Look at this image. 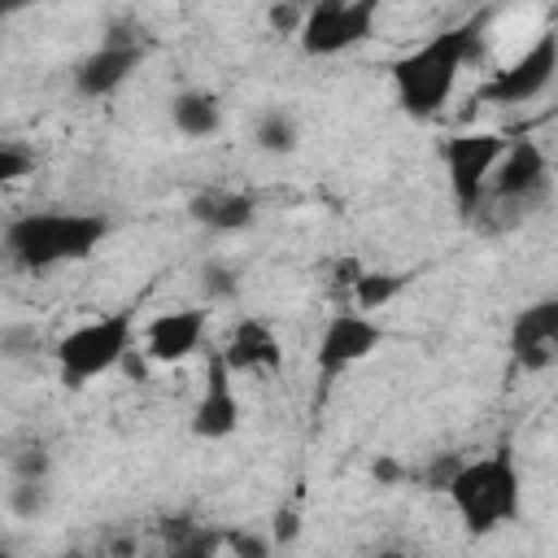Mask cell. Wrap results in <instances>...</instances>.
I'll return each mask as SVG.
<instances>
[{
	"label": "cell",
	"instance_id": "d6986e66",
	"mask_svg": "<svg viewBox=\"0 0 558 558\" xmlns=\"http://www.w3.org/2000/svg\"><path fill=\"white\" fill-rule=\"evenodd\" d=\"M253 140H257V148H262V153L283 157V153H292V148H296V140H301V135H296V122H292L288 113L270 109V113H262V118H257Z\"/></svg>",
	"mask_w": 558,
	"mask_h": 558
},
{
	"label": "cell",
	"instance_id": "52a82bcc",
	"mask_svg": "<svg viewBox=\"0 0 558 558\" xmlns=\"http://www.w3.org/2000/svg\"><path fill=\"white\" fill-rule=\"evenodd\" d=\"M554 70H558V35L541 31L532 39V48H523L506 70H497L480 87V100H488V105H527V100L549 92Z\"/></svg>",
	"mask_w": 558,
	"mask_h": 558
},
{
	"label": "cell",
	"instance_id": "83f0119b",
	"mask_svg": "<svg viewBox=\"0 0 558 558\" xmlns=\"http://www.w3.org/2000/svg\"><path fill=\"white\" fill-rule=\"evenodd\" d=\"M296 532H301L296 510H275V519H270V545H292Z\"/></svg>",
	"mask_w": 558,
	"mask_h": 558
},
{
	"label": "cell",
	"instance_id": "5bb4252c",
	"mask_svg": "<svg viewBox=\"0 0 558 558\" xmlns=\"http://www.w3.org/2000/svg\"><path fill=\"white\" fill-rule=\"evenodd\" d=\"M218 357L231 366V375H253V371H279L283 349H279V336H275V327L266 318L244 314L231 327V336L218 349Z\"/></svg>",
	"mask_w": 558,
	"mask_h": 558
},
{
	"label": "cell",
	"instance_id": "ac0fdd59",
	"mask_svg": "<svg viewBox=\"0 0 558 558\" xmlns=\"http://www.w3.org/2000/svg\"><path fill=\"white\" fill-rule=\"evenodd\" d=\"M161 536H166V549L174 558H205V554L222 549V536L209 532V527H201V523H192V519H166L161 523Z\"/></svg>",
	"mask_w": 558,
	"mask_h": 558
},
{
	"label": "cell",
	"instance_id": "cb8c5ba5",
	"mask_svg": "<svg viewBox=\"0 0 558 558\" xmlns=\"http://www.w3.org/2000/svg\"><path fill=\"white\" fill-rule=\"evenodd\" d=\"M35 170V157L22 148V144H0V192L17 179H26Z\"/></svg>",
	"mask_w": 558,
	"mask_h": 558
},
{
	"label": "cell",
	"instance_id": "d4e9b609",
	"mask_svg": "<svg viewBox=\"0 0 558 558\" xmlns=\"http://www.w3.org/2000/svg\"><path fill=\"white\" fill-rule=\"evenodd\" d=\"M301 4L296 0H279V4H270V13H266V22H270V31H279V35H296V26H301Z\"/></svg>",
	"mask_w": 558,
	"mask_h": 558
},
{
	"label": "cell",
	"instance_id": "7402d4cb",
	"mask_svg": "<svg viewBox=\"0 0 558 558\" xmlns=\"http://www.w3.org/2000/svg\"><path fill=\"white\" fill-rule=\"evenodd\" d=\"M201 296H205L209 305L235 301V296H240V270L227 266V262H205V266H201Z\"/></svg>",
	"mask_w": 558,
	"mask_h": 558
},
{
	"label": "cell",
	"instance_id": "603a6c76",
	"mask_svg": "<svg viewBox=\"0 0 558 558\" xmlns=\"http://www.w3.org/2000/svg\"><path fill=\"white\" fill-rule=\"evenodd\" d=\"M13 480H48V471H52V453H48V445H39V440H31V445H22L17 453H13Z\"/></svg>",
	"mask_w": 558,
	"mask_h": 558
},
{
	"label": "cell",
	"instance_id": "8992f818",
	"mask_svg": "<svg viewBox=\"0 0 558 558\" xmlns=\"http://www.w3.org/2000/svg\"><path fill=\"white\" fill-rule=\"evenodd\" d=\"M501 148H506V135L497 131H462L445 140V174H449V192L462 214L480 209V201L488 196V174Z\"/></svg>",
	"mask_w": 558,
	"mask_h": 558
},
{
	"label": "cell",
	"instance_id": "30bf717a",
	"mask_svg": "<svg viewBox=\"0 0 558 558\" xmlns=\"http://www.w3.org/2000/svg\"><path fill=\"white\" fill-rule=\"evenodd\" d=\"M510 362L527 375H541L558 357V296H541L510 318Z\"/></svg>",
	"mask_w": 558,
	"mask_h": 558
},
{
	"label": "cell",
	"instance_id": "7c38bea8",
	"mask_svg": "<svg viewBox=\"0 0 558 558\" xmlns=\"http://www.w3.org/2000/svg\"><path fill=\"white\" fill-rule=\"evenodd\" d=\"M231 366L214 353L209 366H205V388H201V401L192 410V432L201 440H227L235 427H240V397H235V384H231Z\"/></svg>",
	"mask_w": 558,
	"mask_h": 558
},
{
	"label": "cell",
	"instance_id": "277c9868",
	"mask_svg": "<svg viewBox=\"0 0 558 558\" xmlns=\"http://www.w3.org/2000/svg\"><path fill=\"white\" fill-rule=\"evenodd\" d=\"M135 349V318L126 310L87 318L78 327H70L52 357H57V375L65 388H87L92 379H100L105 371L122 366V357Z\"/></svg>",
	"mask_w": 558,
	"mask_h": 558
},
{
	"label": "cell",
	"instance_id": "484cf974",
	"mask_svg": "<svg viewBox=\"0 0 558 558\" xmlns=\"http://www.w3.org/2000/svg\"><path fill=\"white\" fill-rule=\"evenodd\" d=\"M458 462H462L458 453H440V458H432L427 471H423V484H427L432 493H445V484H449V475L458 471Z\"/></svg>",
	"mask_w": 558,
	"mask_h": 558
},
{
	"label": "cell",
	"instance_id": "3957f363",
	"mask_svg": "<svg viewBox=\"0 0 558 558\" xmlns=\"http://www.w3.org/2000/svg\"><path fill=\"white\" fill-rule=\"evenodd\" d=\"M109 235V218L87 214V209H44V214H22L4 231V253L22 270H52L65 262L92 257Z\"/></svg>",
	"mask_w": 558,
	"mask_h": 558
},
{
	"label": "cell",
	"instance_id": "f1b7e54d",
	"mask_svg": "<svg viewBox=\"0 0 558 558\" xmlns=\"http://www.w3.org/2000/svg\"><path fill=\"white\" fill-rule=\"evenodd\" d=\"M401 475H405V466H401L397 458H388V453L371 462V480H375V484H384V488H392V484H401Z\"/></svg>",
	"mask_w": 558,
	"mask_h": 558
},
{
	"label": "cell",
	"instance_id": "9a60e30c",
	"mask_svg": "<svg viewBox=\"0 0 558 558\" xmlns=\"http://www.w3.org/2000/svg\"><path fill=\"white\" fill-rule=\"evenodd\" d=\"M192 222H201L209 235H235L248 231L257 222V201L248 192H231V187H205L187 201Z\"/></svg>",
	"mask_w": 558,
	"mask_h": 558
},
{
	"label": "cell",
	"instance_id": "e0dca14e",
	"mask_svg": "<svg viewBox=\"0 0 558 558\" xmlns=\"http://www.w3.org/2000/svg\"><path fill=\"white\" fill-rule=\"evenodd\" d=\"M410 279L414 275H405V270H353V305L375 314V310L392 305L410 288Z\"/></svg>",
	"mask_w": 558,
	"mask_h": 558
},
{
	"label": "cell",
	"instance_id": "44dd1931",
	"mask_svg": "<svg viewBox=\"0 0 558 558\" xmlns=\"http://www.w3.org/2000/svg\"><path fill=\"white\" fill-rule=\"evenodd\" d=\"M35 353H44V331L35 323H4L0 327V357L31 362Z\"/></svg>",
	"mask_w": 558,
	"mask_h": 558
},
{
	"label": "cell",
	"instance_id": "5b68a950",
	"mask_svg": "<svg viewBox=\"0 0 558 558\" xmlns=\"http://www.w3.org/2000/svg\"><path fill=\"white\" fill-rule=\"evenodd\" d=\"M384 0H314L301 13L296 39L305 57H340L375 35Z\"/></svg>",
	"mask_w": 558,
	"mask_h": 558
},
{
	"label": "cell",
	"instance_id": "ffe728a7",
	"mask_svg": "<svg viewBox=\"0 0 558 558\" xmlns=\"http://www.w3.org/2000/svg\"><path fill=\"white\" fill-rule=\"evenodd\" d=\"M48 501H52L48 480H13V488H9V510H13L22 523L44 519V514H48Z\"/></svg>",
	"mask_w": 558,
	"mask_h": 558
},
{
	"label": "cell",
	"instance_id": "9c48e42d",
	"mask_svg": "<svg viewBox=\"0 0 558 558\" xmlns=\"http://www.w3.org/2000/svg\"><path fill=\"white\" fill-rule=\"evenodd\" d=\"M488 192L493 201H510V205H532L536 196L549 192V157L536 140H506L493 174H488Z\"/></svg>",
	"mask_w": 558,
	"mask_h": 558
},
{
	"label": "cell",
	"instance_id": "2e32d148",
	"mask_svg": "<svg viewBox=\"0 0 558 558\" xmlns=\"http://www.w3.org/2000/svg\"><path fill=\"white\" fill-rule=\"evenodd\" d=\"M170 122L187 140H209L222 126V100L209 87H183L170 96Z\"/></svg>",
	"mask_w": 558,
	"mask_h": 558
},
{
	"label": "cell",
	"instance_id": "ba28073f",
	"mask_svg": "<svg viewBox=\"0 0 558 558\" xmlns=\"http://www.w3.org/2000/svg\"><path fill=\"white\" fill-rule=\"evenodd\" d=\"M379 344H384V327L366 310H340V314H331L327 327H323V336H318V349H314L318 379L323 384L340 379L349 366L366 362Z\"/></svg>",
	"mask_w": 558,
	"mask_h": 558
},
{
	"label": "cell",
	"instance_id": "f546056e",
	"mask_svg": "<svg viewBox=\"0 0 558 558\" xmlns=\"http://www.w3.org/2000/svg\"><path fill=\"white\" fill-rule=\"evenodd\" d=\"M31 4H39V0H0V22H9V17H17V13H26Z\"/></svg>",
	"mask_w": 558,
	"mask_h": 558
},
{
	"label": "cell",
	"instance_id": "4316f807",
	"mask_svg": "<svg viewBox=\"0 0 558 558\" xmlns=\"http://www.w3.org/2000/svg\"><path fill=\"white\" fill-rule=\"evenodd\" d=\"M222 545L231 549V554H253V558H266L275 545L270 541H262V536H248V532H222Z\"/></svg>",
	"mask_w": 558,
	"mask_h": 558
},
{
	"label": "cell",
	"instance_id": "6da1fadb",
	"mask_svg": "<svg viewBox=\"0 0 558 558\" xmlns=\"http://www.w3.org/2000/svg\"><path fill=\"white\" fill-rule=\"evenodd\" d=\"M475 52H480V22H458V26L436 31L405 57H397L388 78H392V96H397L401 113L418 118V122L436 118L449 105L458 74L466 70V61Z\"/></svg>",
	"mask_w": 558,
	"mask_h": 558
},
{
	"label": "cell",
	"instance_id": "7a4b0ae2",
	"mask_svg": "<svg viewBox=\"0 0 558 558\" xmlns=\"http://www.w3.org/2000/svg\"><path fill=\"white\" fill-rule=\"evenodd\" d=\"M462 527L471 536H488L506 523L519 519V506H523V475H519V462L514 453L501 445L493 453H480V458H462L458 471L449 475L445 484Z\"/></svg>",
	"mask_w": 558,
	"mask_h": 558
},
{
	"label": "cell",
	"instance_id": "8fae6325",
	"mask_svg": "<svg viewBox=\"0 0 558 558\" xmlns=\"http://www.w3.org/2000/svg\"><path fill=\"white\" fill-rule=\"evenodd\" d=\"M205 327H209V310L205 305H187V310H166L144 327V357L157 366H174L187 362L201 344H205Z\"/></svg>",
	"mask_w": 558,
	"mask_h": 558
},
{
	"label": "cell",
	"instance_id": "4fadbf2b",
	"mask_svg": "<svg viewBox=\"0 0 558 558\" xmlns=\"http://www.w3.org/2000/svg\"><path fill=\"white\" fill-rule=\"evenodd\" d=\"M144 61V48L140 44H118V39H105L100 48H92L78 65H74V92L87 96V100H105L113 96Z\"/></svg>",
	"mask_w": 558,
	"mask_h": 558
}]
</instances>
